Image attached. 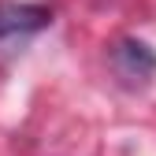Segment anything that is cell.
<instances>
[{
	"instance_id": "1",
	"label": "cell",
	"mask_w": 156,
	"mask_h": 156,
	"mask_svg": "<svg viewBox=\"0 0 156 156\" xmlns=\"http://www.w3.org/2000/svg\"><path fill=\"white\" fill-rule=\"evenodd\" d=\"M112 71L123 78L130 89H141L156 78V52L138 41V37H123L119 45L112 48Z\"/></svg>"
},
{
	"instance_id": "2",
	"label": "cell",
	"mask_w": 156,
	"mask_h": 156,
	"mask_svg": "<svg viewBox=\"0 0 156 156\" xmlns=\"http://www.w3.org/2000/svg\"><path fill=\"white\" fill-rule=\"evenodd\" d=\"M52 23V11L45 4H26V0H0V45L15 37H30Z\"/></svg>"
}]
</instances>
